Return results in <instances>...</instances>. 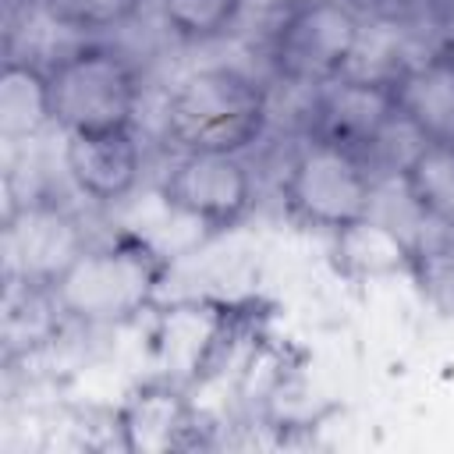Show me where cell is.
<instances>
[{"mask_svg": "<svg viewBox=\"0 0 454 454\" xmlns=\"http://www.w3.org/2000/svg\"><path fill=\"white\" fill-rule=\"evenodd\" d=\"M362 32V14L351 0H294L273 21L266 53L277 78L319 89L351 71Z\"/></svg>", "mask_w": 454, "mask_h": 454, "instance_id": "5b68a950", "label": "cell"}, {"mask_svg": "<svg viewBox=\"0 0 454 454\" xmlns=\"http://www.w3.org/2000/svg\"><path fill=\"white\" fill-rule=\"evenodd\" d=\"M365 4H372V7H380V11H397V7H408V4H415V0H365Z\"/></svg>", "mask_w": 454, "mask_h": 454, "instance_id": "d6986e66", "label": "cell"}, {"mask_svg": "<svg viewBox=\"0 0 454 454\" xmlns=\"http://www.w3.org/2000/svg\"><path fill=\"white\" fill-rule=\"evenodd\" d=\"M142 4L145 0H46L43 14L82 39H99L131 25Z\"/></svg>", "mask_w": 454, "mask_h": 454, "instance_id": "e0dca14e", "label": "cell"}, {"mask_svg": "<svg viewBox=\"0 0 454 454\" xmlns=\"http://www.w3.org/2000/svg\"><path fill=\"white\" fill-rule=\"evenodd\" d=\"M333 238V266L348 280H383V277H411L419 238L401 231L397 223L365 213L362 220L340 227Z\"/></svg>", "mask_w": 454, "mask_h": 454, "instance_id": "7c38bea8", "label": "cell"}, {"mask_svg": "<svg viewBox=\"0 0 454 454\" xmlns=\"http://www.w3.org/2000/svg\"><path fill=\"white\" fill-rule=\"evenodd\" d=\"M163 28L184 46H209L234 32L245 0H156Z\"/></svg>", "mask_w": 454, "mask_h": 454, "instance_id": "2e32d148", "label": "cell"}, {"mask_svg": "<svg viewBox=\"0 0 454 454\" xmlns=\"http://www.w3.org/2000/svg\"><path fill=\"white\" fill-rule=\"evenodd\" d=\"M167 273L170 262L153 241L121 231L89 238L50 291L74 326H124L153 309Z\"/></svg>", "mask_w": 454, "mask_h": 454, "instance_id": "6da1fadb", "label": "cell"}, {"mask_svg": "<svg viewBox=\"0 0 454 454\" xmlns=\"http://www.w3.org/2000/svg\"><path fill=\"white\" fill-rule=\"evenodd\" d=\"M7 7H18V11H43L46 7V0H7Z\"/></svg>", "mask_w": 454, "mask_h": 454, "instance_id": "ac0fdd59", "label": "cell"}, {"mask_svg": "<svg viewBox=\"0 0 454 454\" xmlns=\"http://www.w3.org/2000/svg\"><path fill=\"white\" fill-rule=\"evenodd\" d=\"M220 344H223V319L216 305L188 301L170 309V316L156 333L163 376L177 383L202 376V369H209V362L216 358Z\"/></svg>", "mask_w": 454, "mask_h": 454, "instance_id": "4fadbf2b", "label": "cell"}, {"mask_svg": "<svg viewBox=\"0 0 454 454\" xmlns=\"http://www.w3.org/2000/svg\"><path fill=\"white\" fill-rule=\"evenodd\" d=\"M284 209L316 231L337 234L376 206V167L340 145L305 135L280 181Z\"/></svg>", "mask_w": 454, "mask_h": 454, "instance_id": "277c9868", "label": "cell"}, {"mask_svg": "<svg viewBox=\"0 0 454 454\" xmlns=\"http://www.w3.org/2000/svg\"><path fill=\"white\" fill-rule=\"evenodd\" d=\"M53 124L50 64L11 53L0 71V138L18 145L32 142Z\"/></svg>", "mask_w": 454, "mask_h": 454, "instance_id": "5bb4252c", "label": "cell"}, {"mask_svg": "<svg viewBox=\"0 0 454 454\" xmlns=\"http://www.w3.org/2000/svg\"><path fill=\"white\" fill-rule=\"evenodd\" d=\"M411 209L443 234H454V142H411L401 167Z\"/></svg>", "mask_w": 454, "mask_h": 454, "instance_id": "9a60e30c", "label": "cell"}, {"mask_svg": "<svg viewBox=\"0 0 454 454\" xmlns=\"http://www.w3.org/2000/svg\"><path fill=\"white\" fill-rule=\"evenodd\" d=\"M404 128L397 110L394 74H340L312 89L309 135L330 145H340L376 167V156L390 135Z\"/></svg>", "mask_w": 454, "mask_h": 454, "instance_id": "52a82bcc", "label": "cell"}, {"mask_svg": "<svg viewBox=\"0 0 454 454\" xmlns=\"http://www.w3.org/2000/svg\"><path fill=\"white\" fill-rule=\"evenodd\" d=\"M60 160L74 192L96 206L124 202L138 188L145 170V153L135 138V128L64 135Z\"/></svg>", "mask_w": 454, "mask_h": 454, "instance_id": "9c48e42d", "label": "cell"}, {"mask_svg": "<svg viewBox=\"0 0 454 454\" xmlns=\"http://www.w3.org/2000/svg\"><path fill=\"white\" fill-rule=\"evenodd\" d=\"M117 433L124 450H181L199 440V411L177 380L142 383L117 411Z\"/></svg>", "mask_w": 454, "mask_h": 454, "instance_id": "30bf717a", "label": "cell"}, {"mask_svg": "<svg viewBox=\"0 0 454 454\" xmlns=\"http://www.w3.org/2000/svg\"><path fill=\"white\" fill-rule=\"evenodd\" d=\"M163 206L206 231H234L255 206L245 153H177L160 184Z\"/></svg>", "mask_w": 454, "mask_h": 454, "instance_id": "ba28073f", "label": "cell"}, {"mask_svg": "<svg viewBox=\"0 0 454 454\" xmlns=\"http://www.w3.org/2000/svg\"><path fill=\"white\" fill-rule=\"evenodd\" d=\"M89 245L82 216L57 195L35 192L7 206L0 231L4 284L53 287L71 259Z\"/></svg>", "mask_w": 454, "mask_h": 454, "instance_id": "8992f818", "label": "cell"}, {"mask_svg": "<svg viewBox=\"0 0 454 454\" xmlns=\"http://www.w3.org/2000/svg\"><path fill=\"white\" fill-rule=\"evenodd\" d=\"M270 124V92L238 67H202L177 82L163 131L177 153H245Z\"/></svg>", "mask_w": 454, "mask_h": 454, "instance_id": "7a4b0ae2", "label": "cell"}, {"mask_svg": "<svg viewBox=\"0 0 454 454\" xmlns=\"http://www.w3.org/2000/svg\"><path fill=\"white\" fill-rule=\"evenodd\" d=\"M50 96L53 124L64 135L135 128L142 74L124 50L103 39H82L50 60Z\"/></svg>", "mask_w": 454, "mask_h": 454, "instance_id": "3957f363", "label": "cell"}, {"mask_svg": "<svg viewBox=\"0 0 454 454\" xmlns=\"http://www.w3.org/2000/svg\"><path fill=\"white\" fill-rule=\"evenodd\" d=\"M397 110L419 142H454V46L394 71Z\"/></svg>", "mask_w": 454, "mask_h": 454, "instance_id": "8fae6325", "label": "cell"}]
</instances>
